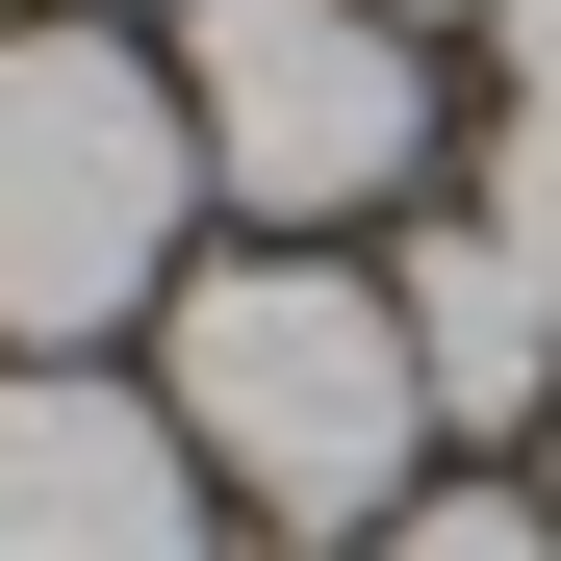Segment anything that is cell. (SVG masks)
<instances>
[{
  "label": "cell",
  "instance_id": "obj_1",
  "mask_svg": "<svg viewBox=\"0 0 561 561\" xmlns=\"http://www.w3.org/2000/svg\"><path fill=\"white\" fill-rule=\"evenodd\" d=\"M179 434H205V485L280 511V536H383L434 485V383H409V307L332 255H205L179 280Z\"/></svg>",
  "mask_w": 561,
  "mask_h": 561
},
{
  "label": "cell",
  "instance_id": "obj_2",
  "mask_svg": "<svg viewBox=\"0 0 561 561\" xmlns=\"http://www.w3.org/2000/svg\"><path fill=\"white\" fill-rule=\"evenodd\" d=\"M179 205H205V128L179 77L103 26H26L0 51V357H77L179 280Z\"/></svg>",
  "mask_w": 561,
  "mask_h": 561
},
{
  "label": "cell",
  "instance_id": "obj_6",
  "mask_svg": "<svg viewBox=\"0 0 561 561\" xmlns=\"http://www.w3.org/2000/svg\"><path fill=\"white\" fill-rule=\"evenodd\" d=\"M485 230H511V255H536V280H561V77H536V103H511V128H485Z\"/></svg>",
  "mask_w": 561,
  "mask_h": 561
},
{
  "label": "cell",
  "instance_id": "obj_8",
  "mask_svg": "<svg viewBox=\"0 0 561 561\" xmlns=\"http://www.w3.org/2000/svg\"><path fill=\"white\" fill-rule=\"evenodd\" d=\"M485 26H511V103H536V77H561V0H485Z\"/></svg>",
  "mask_w": 561,
  "mask_h": 561
},
{
  "label": "cell",
  "instance_id": "obj_5",
  "mask_svg": "<svg viewBox=\"0 0 561 561\" xmlns=\"http://www.w3.org/2000/svg\"><path fill=\"white\" fill-rule=\"evenodd\" d=\"M383 307H409V383H434V434H561V280H536L485 205H434Z\"/></svg>",
  "mask_w": 561,
  "mask_h": 561
},
{
  "label": "cell",
  "instance_id": "obj_3",
  "mask_svg": "<svg viewBox=\"0 0 561 561\" xmlns=\"http://www.w3.org/2000/svg\"><path fill=\"white\" fill-rule=\"evenodd\" d=\"M179 128H205V179L255 230H332V205H409L434 51L383 0H205V26H179Z\"/></svg>",
  "mask_w": 561,
  "mask_h": 561
},
{
  "label": "cell",
  "instance_id": "obj_9",
  "mask_svg": "<svg viewBox=\"0 0 561 561\" xmlns=\"http://www.w3.org/2000/svg\"><path fill=\"white\" fill-rule=\"evenodd\" d=\"M383 26H409V0H383ZM434 26H485V0H434Z\"/></svg>",
  "mask_w": 561,
  "mask_h": 561
},
{
  "label": "cell",
  "instance_id": "obj_7",
  "mask_svg": "<svg viewBox=\"0 0 561 561\" xmlns=\"http://www.w3.org/2000/svg\"><path fill=\"white\" fill-rule=\"evenodd\" d=\"M383 561H561V511H511V485H409Z\"/></svg>",
  "mask_w": 561,
  "mask_h": 561
},
{
  "label": "cell",
  "instance_id": "obj_4",
  "mask_svg": "<svg viewBox=\"0 0 561 561\" xmlns=\"http://www.w3.org/2000/svg\"><path fill=\"white\" fill-rule=\"evenodd\" d=\"M0 561H205V434L77 357H0Z\"/></svg>",
  "mask_w": 561,
  "mask_h": 561
}]
</instances>
